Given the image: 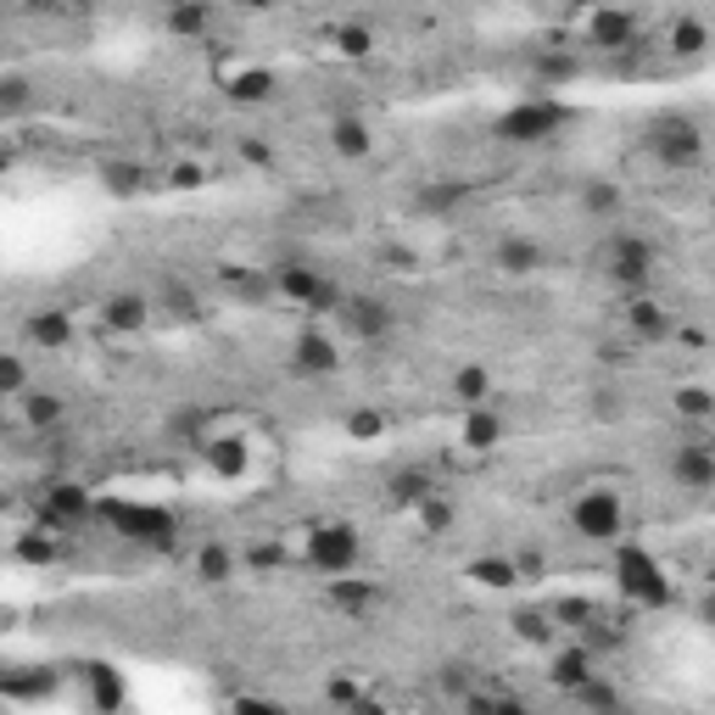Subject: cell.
<instances>
[{"instance_id": "cell-1", "label": "cell", "mask_w": 715, "mask_h": 715, "mask_svg": "<svg viewBox=\"0 0 715 715\" xmlns=\"http://www.w3.org/2000/svg\"><path fill=\"white\" fill-rule=\"evenodd\" d=\"M615 587H620V598L626 604H638V609H665L671 604V576H665V565L643 548V543H615Z\"/></svg>"}, {"instance_id": "cell-2", "label": "cell", "mask_w": 715, "mask_h": 715, "mask_svg": "<svg viewBox=\"0 0 715 715\" xmlns=\"http://www.w3.org/2000/svg\"><path fill=\"white\" fill-rule=\"evenodd\" d=\"M570 118H576V113H570L565 102H554L548 89H536V96H525L520 107L498 113L492 135H498L503 146H536V140H554V135H559Z\"/></svg>"}, {"instance_id": "cell-3", "label": "cell", "mask_w": 715, "mask_h": 715, "mask_svg": "<svg viewBox=\"0 0 715 715\" xmlns=\"http://www.w3.org/2000/svg\"><path fill=\"white\" fill-rule=\"evenodd\" d=\"M96 520H107L118 536L129 543H146V548H168L179 536V514L157 509V503H129V498H102L96 503Z\"/></svg>"}, {"instance_id": "cell-4", "label": "cell", "mask_w": 715, "mask_h": 715, "mask_svg": "<svg viewBox=\"0 0 715 715\" xmlns=\"http://www.w3.org/2000/svg\"><path fill=\"white\" fill-rule=\"evenodd\" d=\"M598 263H604V280L615 291H649V280H654V246L643 235H632V230L609 235Z\"/></svg>"}, {"instance_id": "cell-5", "label": "cell", "mask_w": 715, "mask_h": 715, "mask_svg": "<svg viewBox=\"0 0 715 715\" xmlns=\"http://www.w3.org/2000/svg\"><path fill=\"white\" fill-rule=\"evenodd\" d=\"M275 291L286 297V302H297L302 313H335L341 308V286L324 275V268H313V263H280L275 268Z\"/></svg>"}, {"instance_id": "cell-6", "label": "cell", "mask_w": 715, "mask_h": 715, "mask_svg": "<svg viewBox=\"0 0 715 715\" xmlns=\"http://www.w3.org/2000/svg\"><path fill=\"white\" fill-rule=\"evenodd\" d=\"M581 40H587L593 51H609V56L638 51V45H643L638 18L626 12V7H609V0H593V7L581 12Z\"/></svg>"}, {"instance_id": "cell-7", "label": "cell", "mask_w": 715, "mask_h": 715, "mask_svg": "<svg viewBox=\"0 0 715 715\" xmlns=\"http://www.w3.org/2000/svg\"><path fill=\"white\" fill-rule=\"evenodd\" d=\"M570 525H576V536H587V543H620V536H626V503L615 492H598V487L576 492Z\"/></svg>"}, {"instance_id": "cell-8", "label": "cell", "mask_w": 715, "mask_h": 715, "mask_svg": "<svg viewBox=\"0 0 715 715\" xmlns=\"http://www.w3.org/2000/svg\"><path fill=\"white\" fill-rule=\"evenodd\" d=\"M302 554H308V565L319 570V576H346V570H357V531L352 525H341V520H330V525H313L308 531V543H302Z\"/></svg>"}, {"instance_id": "cell-9", "label": "cell", "mask_w": 715, "mask_h": 715, "mask_svg": "<svg viewBox=\"0 0 715 715\" xmlns=\"http://www.w3.org/2000/svg\"><path fill=\"white\" fill-rule=\"evenodd\" d=\"M335 319H341V330H346L357 346L386 341V335L397 330V313H392V302H381V297H341Z\"/></svg>"}, {"instance_id": "cell-10", "label": "cell", "mask_w": 715, "mask_h": 715, "mask_svg": "<svg viewBox=\"0 0 715 715\" xmlns=\"http://www.w3.org/2000/svg\"><path fill=\"white\" fill-rule=\"evenodd\" d=\"M654 157L671 162V168H698L704 162V135L693 118H654V135H649Z\"/></svg>"}, {"instance_id": "cell-11", "label": "cell", "mask_w": 715, "mask_h": 715, "mask_svg": "<svg viewBox=\"0 0 715 715\" xmlns=\"http://www.w3.org/2000/svg\"><path fill=\"white\" fill-rule=\"evenodd\" d=\"M40 509H45V525H56V531H73L84 520H96V498H89V487H78V481H51L40 492Z\"/></svg>"}, {"instance_id": "cell-12", "label": "cell", "mask_w": 715, "mask_h": 715, "mask_svg": "<svg viewBox=\"0 0 715 715\" xmlns=\"http://www.w3.org/2000/svg\"><path fill=\"white\" fill-rule=\"evenodd\" d=\"M620 324H626V335H638V341H665V335L676 330V313H671L665 302L643 297V291H626Z\"/></svg>"}, {"instance_id": "cell-13", "label": "cell", "mask_w": 715, "mask_h": 715, "mask_svg": "<svg viewBox=\"0 0 715 715\" xmlns=\"http://www.w3.org/2000/svg\"><path fill=\"white\" fill-rule=\"evenodd\" d=\"M671 481L682 492H709L715 487V447L704 436H693L687 447H676V453H671Z\"/></svg>"}, {"instance_id": "cell-14", "label": "cell", "mask_w": 715, "mask_h": 715, "mask_svg": "<svg viewBox=\"0 0 715 715\" xmlns=\"http://www.w3.org/2000/svg\"><path fill=\"white\" fill-rule=\"evenodd\" d=\"M543 263H548V252L536 246L531 235H503L492 246V268H498V275H509V280H531Z\"/></svg>"}, {"instance_id": "cell-15", "label": "cell", "mask_w": 715, "mask_h": 715, "mask_svg": "<svg viewBox=\"0 0 715 715\" xmlns=\"http://www.w3.org/2000/svg\"><path fill=\"white\" fill-rule=\"evenodd\" d=\"M196 447H202L207 470L224 476V481H241L246 465H252V447H246L241 436H218V430H207V436H196Z\"/></svg>"}, {"instance_id": "cell-16", "label": "cell", "mask_w": 715, "mask_h": 715, "mask_svg": "<svg viewBox=\"0 0 715 715\" xmlns=\"http://www.w3.org/2000/svg\"><path fill=\"white\" fill-rule=\"evenodd\" d=\"M324 604L341 609V615H352V620H364V615L381 604V587L346 570V576H330V581H324Z\"/></svg>"}, {"instance_id": "cell-17", "label": "cell", "mask_w": 715, "mask_h": 715, "mask_svg": "<svg viewBox=\"0 0 715 715\" xmlns=\"http://www.w3.org/2000/svg\"><path fill=\"white\" fill-rule=\"evenodd\" d=\"M291 364H297V375H335L341 370V346L324 330H302L291 341Z\"/></svg>"}, {"instance_id": "cell-18", "label": "cell", "mask_w": 715, "mask_h": 715, "mask_svg": "<svg viewBox=\"0 0 715 715\" xmlns=\"http://www.w3.org/2000/svg\"><path fill=\"white\" fill-rule=\"evenodd\" d=\"M498 441H503V414L492 403L465 408V425H459V447H465V453H492Z\"/></svg>"}, {"instance_id": "cell-19", "label": "cell", "mask_w": 715, "mask_h": 715, "mask_svg": "<svg viewBox=\"0 0 715 715\" xmlns=\"http://www.w3.org/2000/svg\"><path fill=\"white\" fill-rule=\"evenodd\" d=\"M465 196H470V185H465V179H425V185L414 191V207L419 213H459L465 207Z\"/></svg>"}, {"instance_id": "cell-20", "label": "cell", "mask_w": 715, "mask_h": 715, "mask_svg": "<svg viewBox=\"0 0 715 715\" xmlns=\"http://www.w3.org/2000/svg\"><path fill=\"white\" fill-rule=\"evenodd\" d=\"M29 341L34 346H45V352H62V346H73V319L62 313V308H45V313H29Z\"/></svg>"}, {"instance_id": "cell-21", "label": "cell", "mask_w": 715, "mask_h": 715, "mask_svg": "<svg viewBox=\"0 0 715 715\" xmlns=\"http://www.w3.org/2000/svg\"><path fill=\"white\" fill-rule=\"evenodd\" d=\"M196 581L202 587H230L235 581V548L230 543H202L196 548Z\"/></svg>"}, {"instance_id": "cell-22", "label": "cell", "mask_w": 715, "mask_h": 715, "mask_svg": "<svg viewBox=\"0 0 715 715\" xmlns=\"http://www.w3.org/2000/svg\"><path fill=\"white\" fill-rule=\"evenodd\" d=\"M162 23H168V34H179V40H202L207 23H213V7H207V0H173Z\"/></svg>"}, {"instance_id": "cell-23", "label": "cell", "mask_w": 715, "mask_h": 715, "mask_svg": "<svg viewBox=\"0 0 715 715\" xmlns=\"http://www.w3.org/2000/svg\"><path fill=\"white\" fill-rule=\"evenodd\" d=\"M12 554H18L23 565H56V559H62V531H56V525H45V531H18Z\"/></svg>"}, {"instance_id": "cell-24", "label": "cell", "mask_w": 715, "mask_h": 715, "mask_svg": "<svg viewBox=\"0 0 715 715\" xmlns=\"http://www.w3.org/2000/svg\"><path fill=\"white\" fill-rule=\"evenodd\" d=\"M447 392H453V403H465V408L492 403V370L487 364H459L453 381H447Z\"/></svg>"}, {"instance_id": "cell-25", "label": "cell", "mask_w": 715, "mask_h": 715, "mask_svg": "<svg viewBox=\"0 0 715 715\" xmlns=\"http://www.w3.org/2000/svg\"><path fill=\"white\" fill-rule=\"evenodd\" d=\"M386 492H392V503H397V509H414L419 498H430V492H436V476H430V470H419V465H408V470H397V476L386 481Z\"/></svg>"}, {"instance_id": "cell-26", "label": "cell", "mask_w": 715, "mask_h": 715, "mask_svg": "<svg viewBox=\"0 0 715 715\" xmlns=\"http://www.w3.org/2000/svg\"><path fill=\"white\" fill-rule=\"evenodd\" d=\"M224 89H230V102H241V107H257V102H268V96H275V73H268V67H246V73H235Z\"/></svg>"}, {"instance_id": "cell-27", "label": "cell", "mask_w": 715, "mask_h": 715, "mask_svg": "<svg viewBox=\"0 0 715 715\" xmlns=\"http://www.w3.org/2000/svg\"><path fill=\"white\" fill-rule=\"evenodd\" d=\"M414 514H419V531H425V536H441V531H453V520H459L453 498H447L441 487H436L430 498H419V503H414Z\"/></svg>"}, {"instance_id": "cell-28", "label": "cell", "mask_w": 715, "mask_h": 715, "mask_svg": "<svg viewBox=\"0 0 715 715\" xmlns=\"http://www.w3.org/2000/svg\"><path fill=\"white\" fill-rule=\"evenodd\" d=\"M330 146H335L341 157H370L375 135H370L364 118H335V124H330Z\"/></svg>"}, {"instance_id": "cell-29", "label": "cell", "mask_w": 715, "mask_h": 715, "mask_svg": "<svg viewBox=\"0 0 715 715\" xmlns=\"http://www.w3.org/2000/svg\"><path fill=\"white\" fill-rule=\"evenodd\" d=\"M102 319L113 324V330H146V319H151V302L146 297H107V308H102Z\"/></svg>"}, {"instance_id": "cell-30", "label": "cell", "mask_w": 715, "mask_h": 715, "mask_svg": "<svg viewBox=\"0 0 715 715\" xmlns=\"http://www.w3.org/2000/svg\"><path fill=\"white\" fill-rule=\"evenodd\" d=\"M548 676H554V687H565V693H570L576 682H587V676H593V649H581V643H576V649H559Z\"/></svg>"}, {"instance_id": "cell-31", "label": "cell", "mask_w": 715, "mask_h": 715, "mask_svg": "<svg viewBox=\"0 0 715 715\" xmlns=\"http://www.w3.org/2000/svg\"><path fill=\"white\" fill-rule=\"evenodd\" d=\"M620 185H609V179H587L581 185V213H593V218H615L620 213Z\"/></svg>"}, {"instance_id": "cell-32", "label": "cell", "mask_w": 715, "mask_h": 715, "mask_svg": "<svg viewBox=\"0 0 715 715\" xmlns=\"http://www.w3.org/2000/svg\"><path fill=\"white\" fill-rule=\"evenodd\" d=\"M470 581H476V587H492V593H509V587H520V576H514V559H476V565H470Z\"/></svg>"}, {"instance_id": "cell-33", "label": "cell", "mask_w": 715, "mask_h": 715, "mask_svg": "<svg viewBox=\"0 0 715 715\" xmlns=\"http://www.w3.org/2000/svg\"><path fill=\"white\" fill-rule=\"evenodd\" d=\"M509 626H514L520 643H554V615L548 609H520Z\"/></svg>"}, {"instance_id": "cell-34", "label": "cell", "mask_w": 715, "mask_h": 715, "mask_svg": "<svg viewBox=\"0 0 715 715\" xmlns=\"http://www.w3.org/2000/svg\"><path fill=\"white\" fill-rule=\"evenodd\" d=\"M671 408H676L682 419H693V425H704V419L715 414V397H709L704 386H676V392H671Z\"/></svg>"}, {"instance_id": "cell-35", "label": "cell", "mask_w": 715, "mask_h": 715, "mask_svg": "<svg viewBox=\"0 0 715 715\" xmlns=\"http://www.w3.org/2000/svg\"><path fill=\"white\" fill-rule=\"evenodd\" d=\"M29 403H23V419L34 425V430H51V425H62V397L56 392H23Z\"/></svg>"}, {"instance_id": "cell-36", "label": "cell", "mask_w": 715, "mask_h": 715, "mask_svg": "<svg viewBox=\"0 0 715 715\" xmlns=\"http://www.w3.org/2000/svg\"><path fill=\"white\" fill-rule=\"evenodd\" d=\"M102 179H107V191H113V196H135V191L146 185V168H140V162H107Z\"/></svg>"}, {"instance_id": "cell-37", "label": "cell", "mask_w": 715, "mask_h": 715, "mask_svg": "<svg viewBox=\"0 0 715 715\" xmlns=\"http://www.w3.org/2000/svg\"><path fill=\"white\" fill-rule=\"evenodd\" d=\"M704 45H709V29H704L698 18H682V23L671 29V51H676V56H704Z\"/></svg>"}, {"instance_id": "cell-38", "label": "cell", "mask_w": 715, "mask_h": 715, "mask_svg": "<svg viewBox=\"0 0 715 715\" xmlns=\"http://www.w3.org/2000/svg\"><path fill=\"white\" fill-rule=\"evenodd\" d=\"M29 392V364L18 352H0V397H23Z\"/></svg>"}, {"instance_id": "cell-39", "label": "cell", "mask_w": 715, "mask_h": 715, "mask_svg": "<svg viewBox=\"0 0 715 715\" xmlns=\"http://www.w3.org/2000/svg\"><path fill=\"white\" fill-rule=\"evenodd\" d=\"M570 693H576V704H581V709H620V693H615V687H604L598 676L576 682Z\"/></svg>"}, {"instance_id": "cell-40", "label": "cell", "mask_w": 715, "mask_h": 715, "mask_svg": "<svg viewBox=\"0 0 715 715\" xmlns=\"http://www.w3.org/2000/svg\"><path fill=\"white\" fill-rule=\"evenodd\" d=\"M34 102V84L23 78V73H7L0 78V113H23Z\"/></svg>"}, {"instance_id": "cell-41", "label": "cell", "mask_w": 715, "mask_h": 715, "mask_svg": "<svg viewBox=\"0 0 715 715\" xmlns=\"http://www.w3.org/2000/svg\"><path fill=\"white\" fill-rule=\"evenodd\" d=\"M324 698H330V704H341V709H357V704H370V693H364V682H352V676H330V687H324Z\"/></svg>"}, {"instance_id": "cell-42", "label": "cell", "mask_w": 715, "mask_h": 715, "mask_svg": "<svg viewBox=\"0 0 715 715\" xmlns=\"http://www.w3.org/2000/svg\"><path fill=\"white\" fill-rule=\"evenodd\" d=\"M89 682H96V704H102V709H118V704H124V687H118V676H113L107 665L89 671Z\"/></svg>"}, {"instance_id": "cell-43", "label": "cell", "mask_w": 715, "mask_h": 715, "mask_svg": "<svg viewBox=\"0 0 715 715\" xmlns=\"http://www.w3.org/2000/svg\"><path fill=\"white\" fill-rule=\"evenodd\" d=\"M346 430H352L357 441H375V436L386 430V419H381L375 408H357V414H346Z\"/></svg>"}, {"instance_id": "cell-44", "label": "cell", "mask_w": 715, "mask_h": 715, "mask_svg": "<svg viewBox=\"0 0 715 715\" xmlns=\"http://www.w3.org/2000/svg\"><path fill=\"white\" fill-rule=\"evenodd\" d=\"M559 78H576L570 56H536V84H559Z\"/></svg>"}, {"instance_id": "cell-45", "label": "cell", "mask_w": 715, "mask_h": 715, "mask_svg": "<svg viewBox=\"0 0 715 715\" xmlns=\"http://www.w3.org/2000/svg\"><path fill=\"white\" fill-rule=\"evenodd\" d=\"M168 185H179V191H202L207 173H202V162H173V168H168Z\"/></svg>"}, {"instance_id": "cell-46", "label": "cell", "mask_w": 715, "mask_h": 715, "mask_svg": "<svg viewBox=\"0 0 715 715\" xmlns=\"http://www.w3.org/2000/svg\"><path fill=\"white\" fill-rule=\"evenodd\" d=\"M543 570H548V559L536 554V548H520V554H514V576H520V581H543Z\"/></svg>"}, {"instance_id": "cell-47", "label": "cell", "mask_w": 715, "mask_h": 715, "mask_svg": "<svg viewBox=\"0 0 715 715\" xmlns=\"http://www.w3.org/2000/svg\"><path fill=\"white\" fill-rule=\"evenodd\" d=\"M548 615H554V620H565V626H593V620H598V615H593V604H576V598L554 604Z\"/></svg>"}, {"instance_id": "cell-48", "label": "cell", "mask_w": 715, "mask_h": 715, "mask_svg": "<svg viewBox=\"0 0 715 715\" xmlns=\"http://www.w3.org/2000/svg\"><path fill=\"white\" fill-rule=\"evenodd\" d=\"M370 29H341V56H370Z\"/></svg>"}, {"instance_id": "cell-49", "label": "cell", "mask_w": 715, "mask_h": 715, "mask_svg": "<svg viewBox=\"0 0 715 715\" xmlns=\"http://www.w3.org/2000/svg\"><path fill=\"white\" fill-rule=\"evenodd\" d=\"M168 308H173V319H202V308H196L191 291H168Z\"/></svg>"}, {"instance_id": "cell-50", "label": "cell", "mask_w": 715, "mask_h": 715, "mask_svg": "<svg viewBox=\"0 0 715 715\" xmlns=\"http://www.w3.org/2000/svg\"><path fill=\"white\" fill-rule=\"evenodd\" d=\"M241 151H246V162H275V157H268V151H263V146H257V140H246V146H241Z\"/></svg>"}, {"instance_id": "cell-51", "label": "cell", "mask_w": 715, "mask_h": 715, "mask_svg": "<svg viewBox=\"0 0 715 715\" xmlns=\"http://www.w3.org/2000/svg\"><path fill=\"white\" fill-rule=\"evenodd\" d=\"M230 7H241V12H268L275 0H230Z\"/></svg>"}]
</instances>
